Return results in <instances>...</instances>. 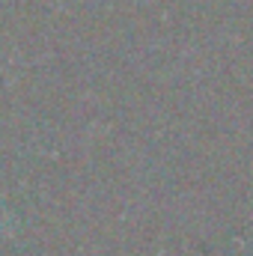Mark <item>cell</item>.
<instances>
[{"mask_svg": "<svg viewBox=\"0 0 253 256\" xmlns=\"http://www.w3.org/2000/svg\"><path fill=\"white\" fill-rule=\"evenodd\" d=\"M3 220H6V218H3V206H0V230H3V226H6V224H3Z\"/></svg>", "mask_w": 253, "mask_h": 256, "instance_id": "1", "label": "cell"}]
</instances>
